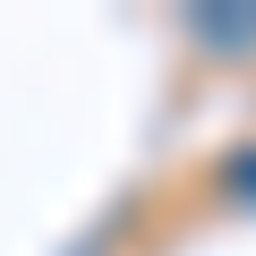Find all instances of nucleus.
Returning a JSON list of instances; mask_svg holds the SVG:
<instances>
[{
  "instance_id": "f257e3e1",
  "label": "nucleus",
  "mask_w": 256,
  "mask_h": 256,
  "mask_svg": "<svg viewBox=\"0 0 256 256\" xmlns=\"http://www.w3.org/2000/svg\"><path fill=\"white\" fill-rule=\"evenodd\" d=\"M188 34L205 52H256V9L248 0H205V9H188Z\"/></svg>"
},
{
  "instance_id": "f03ea898",
  "label": "nucleus",
  "mask_w": 256,
  "mask_h": 256,
  "mask_svg": "<svg viewBox=\"0 0 256 256\" xmlns=\"http://www.w3.org/2000/svg\"><path fill=\"white\" fill-rule=\"evenodd\" d=\"M222 188H239V196H256V154H230V162H222Z\"/></svg>"
}]
</instances>
